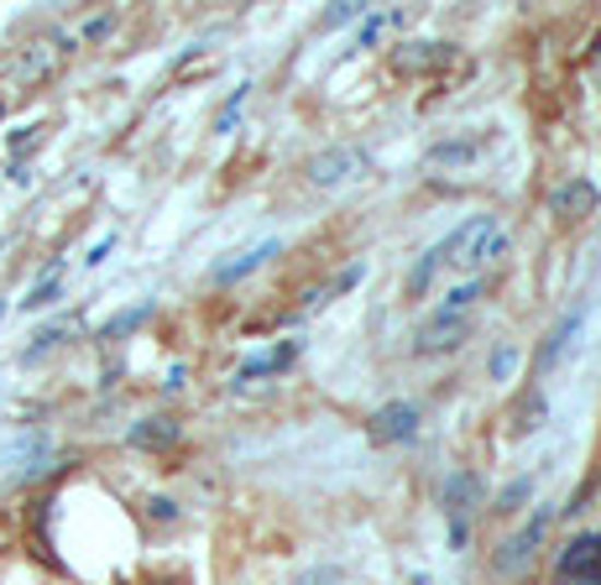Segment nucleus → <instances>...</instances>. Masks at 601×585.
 <instances>
[{
    "mask_svg": "<svg viewBox=\"0 0 601 585\" xmlns=\"http://www.w3.org/2000/svg\"><path fill=\"white\" fill-rule=\"evenodd\" d=\"M512 366H518V346H512V340H497V351H492V376H497V382H507V376H512Z\"/></svg>",
    "mask_w": 601,
    "mask_h": 585,
    "instance_id": "b1692460",
    "label": "nucleus"
},
{
    "mask_svg": "<svg viewBox=\"0 0 601 585\" xmlns=\"http://www.w3.org/2000/svg\"><path fill=\"white\" fill-rule=\"evenodd\" d=\"M152 319V304H137V308H126V314H116L110 325L99 329V340H120V335H131L137 325H146Z\"/></svg>",
    "mask_w": 601,
    "mask_h": 585,
    "instance_id": "f3484780",
    "label": "nucleus"
},
{
    "mask_svg": "<svg viewBox=\"0 0 601 585\" xmlns=\"http://www.w3.org/2000/svg\"><path fill=\"white\" fill-rule=\"evenodd\" d=\"M481 152H486V131H466V137L429 147V167H471Z\"/></svg>",
    "mask_w": 601,
    "mask_h": 585,
    "instance_id": "0eeeda50",
    "label": "nucleus"
},
{
    "mask_svg": "<svg viewBox=\"0 0 601 585\" xmlns=\"http://www.w3.org/2000/svg\"><path fill=\"white\" fill-rule=\"evenodd\" d=\"M293 355H298V340H288V346H278L272 355H257V361H246L236 372V387H246V382H257V376H267V372H283Z\"/></svg>",
    "mask_w": 601,
    "mask_h": 585,
    "instance_id": "ddd939ff",
    "label": "nucleus"
},
{
    "mask_svg": "<svg viewBox=\"0 0 601 585\" xmlns=\"http://www.w3.org/2000/svg\"><path fill=\"white\" fill-rule=\"evenodd\" d=\"M372 434L382 440V445H409L419 440V408L413 402H387L372 413Z\"/></svg>",
    "mask_w": 601,
    "mask_h": 585,
    "instance_id": "39448f33",
    "label": "nucleus"
},
{
    "mask_svg": "<svg viewBox=\"0 0 601 585\" xmlns=\"http://www.w3.org/2000/svg\"><path fill=\"white\" fill-rule=\"evenodd\" d=\"M361 163H366L361 152H351V147H335V152H319V157H314V163H309V178H314L319 188H335V184H345V178H351Z\"/></svg>",
    "mask_w": 601,
    "mask_h": 585,
    "instance_id": "9d476101",
    "label": "nucleus"
},
{
    "mask_svg": "<svg viewBox=\"0 0 601 585\" xmlns=\"http://www.w3.org/2000/svg\"><path fill=\"white\" fill-rule=\"evenodd\" d=\"M178 440V423L173 419H142L137 429H131V445L137 449H163Z\"/></svg>",
    "mask_w": 601,
    "mask_h": 585,
    "instance_id": "4468645a",
    "label": "nucleus"
},
{
    "mask_svg": "<svg viewBox=\"0 0 601 585\" xmlns=\"http://www.w3.org/2000/svg\"><path fill=\"white\" fill-rule=\"evenodd\" d=\"M246 94H251V84H236V94H231V100H225V105H220V116H215V131H220V137H225V131H231V126H236L240 105H246Z\"/></svg>",
    "mask_w": 601,
    "mask_h": 585,
    "instance_id": "4be33fe9",
    "label": "nucleus"
},
{
    "mask_svg": "<svg viewBox=\"0 0 601 585\" xmlns=\"http://www.w3.org/2000/svg\"><path fill=\"white\" fill-rule=\"evenodd\" d=\"M554 210L570 214V220H586V214H597V188L586 184V178L565 184V188H559V199H554Z\"/></svg>",
    "mask_w": 601,
    "mask_h": 585,
    "instance_id": "f8f14e48",
    "label": "nucleus"
},
{
    "mask_svg": "<svg viewBox=\"0 0 601 585\" xmlns=\"http://www.w3.org/2000/svg\"><path fill=\"white\" fill-rule=\"evenodd\" d=\"M0 319H5V304H0Z\"/></svg>",
    "mask_w": 601,
    "mask_h": 585,
    "instance_id": "c756f323",
    "label": "nucleus"
},
{
    "mask_svg": "<svg viewBox=\"0 0 601 585\" xmlns=\"http://www.w3.org/2000/svg\"><path fill=\"white\" fill-rule=\"evenodd\" d=\"M110 32H116V16H90L79 37H84V43H99V37H110Z\"/></svg>",
    "mask_w": 601,
    "mask_h": 585,
    "instance_id": "a878e982",
    "label": "nucleus"
},
{
    "mask_svg": "<svg viewBox=\"0 0 601 585\" xmlns=\"http://www.w3.org/2000/svg\"><path fill=\"white\" fill-rule=\"evenodd\" d=\"M539 423H544V393L533 387L529 398H523V408H518V434H533Z\"/></svg>",
    "mask_w": 601,
    "mask_h": 585,
    "instance_id": "aec40b11",
    "label": "nucleus"
},
{
    "mask_svg": "<svg viewBox=\"0 0 601 585\" xmlns=\"http://www.w3.org/2000/svg\"><path fill=\"white\" fill-rule=\"evenodd\" d=\"M481 496L486 492H481V481L471 470H450V476H445L439 502H445V517H450V539H456V549H466V539H471V534H466V517L481 507Z\"/></svg>",
    "mask_w": 601,
    "mask_h": 585,
    "instance_id": "f257e3e1",
    "label": "nucleus"
},
{
    "mask_svg": "<svg viewBox=\"0 0 601 585\" xmlns=\"http://www.w3.org/2000/svg\"><path fill=\"white\" fill-rule=\"evenodd\" d=\"M445 58H450L445 43H419V47H409V52H398L403 69H424V63H445Z\"/></svg>",
    "mask_w": 601,
    "mask_h": 585,
    "instance_id": "a211bd4d",
    "label": "nucleus"
},
{
    "mask_svg": "<svg viewBox=\"0 0 601 585\" xmlns=\"http://www.w3.org/2000/svg\"><path fill=\"white\" fill-rule=\"evenodd\" d=\"M559 575H565V581H601V539L597 534H580V539L565 543Z\"/></svg>",
    "mask_w": 601,
    "mask_h": 585,
    "instance_id": "423d86ee",
    "label": "nucleus"
},
{
    "mask_svg": "<svg viewBox=\"0 0 601 585\" xmlns=\"http://www.w3.org/2000/svg\"><path fill=\"white\" fill-rule=\"evenodd\" d=\"M356 16H366V5H351V0H340L335 11H325V16H319V32H330V26H340V22H356Z\"/></svg>",
    "mask_w": 601,
    "mask_h": 585,
    "instance_id": "393cba45",
    "label": "nucleus"
},
{
    "mask_svg": "<svg viewBox=\"0 0 601 585\" xmlns=\"http://www.w3.org/2000/svg\"><path fill=\"white\" fill-rule=\"evenodd\" d=\"M392 26H403V11H366L356 32V47H377L382 32H392Z\"/></svg>",
    "mask_w": 601,
    "mask_h": 585,
    "instance_id": "dca6fc26",
    "label": "nucleus"
},
{
    "mask_svg": "<svg viewBox=\"0 0 601 585\" xmlns=\"http://www.w3.org/2000/svg\"><path fill=\"white\" fill-rule=\"evenodd\" d=\"M529 496H533V476H518V481H507L503 496H497V513H518Z\"/></svg>",
    "mask_w": 601,
    "mask_h": 585,
    "instance_id": "6ab92c4d",
    "label": "nucleus"
},
{
    "mask_svg": "<svg viewBox=\"0 0 601 585\" xmlns=\"http://www.w3.org/2000/svg\"><path fill=\"white\" fill-rule=\"evenodd\" d=\"M110 251H116V235H105V241H99V246H95V251H90L84 261H90V267H99V261L110 257Z\"/></svg>",
    "mask_w": 601,
    "mask_h": 585,
    "instance_id": "cd10ccee",
    "label": "nucleus"
},
{
    "mask_svg": "<svg viewBox=\"0 0 601 585\" xmlns=\"http://www.w3.org/2000/svg\"><path fill=\"white\" fill-rule=\"evenodd\" d=\"M481 299V282H460L456 293H445V304H439V314H466V308Z\"/></svg>",
    "mask_w": 601,
    "mask_h": 585,
    "instance_id": "412c9836",
    "label": "nucleus"
},
{
    "mask_svg": "<svg viewBox=\"0 0 601 585\" xmlns=\"http://www.w3.org/2000/svg\"><path fill=\"white\" fill-rule=\"evenodd\" d=\"M507 251V231L497 214H476V225H471V241H466V251L456 257V267H466V272H476V267H486V261H497Z\"/></svg>",
    "mask_w": 601,
    "mask_h": 585,
    "instance_id": "f03ea898",
    "label": "nucleus"
},
{
    "mask_svg": "<svg viewBox=\"0 0 601 585\" xmlns=\"http://www.w3.org/2000/svg\"><path fill=\"white\" fill-rule=\"evenodd\" d=\"M361 278H366V261H351L345 272H335V278L325 282V288H314L309 299H304V314H314V308H325V304H335L340 293H351V288H361Z\"/></svg>",
    "mask_w": 601,
    "mask_h": 585,
    "instance_id": "9b49d317",
    "label": "nucleus"
},
{
    "mask_svg": "<svg viewBox=\"0 0 601 585\" xmlns=\"http://www.w3.org/2000/svg\"><path fill=\"white\" fill-rule=\"evenodd\" d=\"M570 585H601V581H570Z\"/></svg>",
    "mask_w": 601,
    "mask_h": 585,
    "instance_id": "c85d7f7f",
    "label": "nucleus"
},
{
    "mask_svg": "<svg viewBox=\"0 0 601 585\" xmlns=\"http://www.w3.org/2000/svg\"><path fill=\"white\" fill-rule=\"evenodd\" d=\"M439 267H445V257H439V246H429L424 257L413 261L409 278H403V293H409V299H424V288L434 282V272H439Z\"/></svg>",
    "mask_w": 601,
    "mask_h": 585,
    "instance_id": "2eb2a0df",
    "label": "nucleus"
},
{
    "mask_svg": "<svg viewBox=\"0 0 601 585\" xmlns=\"http://www.w3.org/2000/svg\"><path fill=\"white\" fill-rule=\"evenodd\" d=\"M152 517H157V523H173V517H178V507H173L168 496H152Z\"/></svg>",
    "mask_w": 601,
    "mask_h": 585,
    "instance_id": "bb28decb",
    "label": "nucleus"
},
{
    "mask_svg": "<svg viewBox=\"0 0 601 585\" xmlns=\"http://www.w3.org/2000/svg\"><path fill=\"white\" fill-rule=\"evenodd\" d=\"M466 329H471V319H466V314H434V319H424V325H419V335H413V351H419V355L456 351L460 340H466Z\"/></svg>",
    "mask_w": 601,
    "mask_h": 585,
    "instance_id": "7ed1b4c3",
    "label": "nucleus"
},
{
    "mask_svg": "<svg viewBox=\"0 0 601 585\" xmlns=\"http://www.w3.org/2000/svg\"><path fill=\"white\" fill-rule=\"evenodd\" d=\"M580 319H586V299H580V304L570 308V314H565V319L550 329V335H544V346H539V355H533V366H539V372H550L554 361L565 355V346L580 335Z\"/></svg>",
    "mask_w": 601,
    "mask_h": 585,
    "instance_id": "6e6552de",
    "label": "nucleus"
},
{
    "mask_svg": "<svg viewBox=\"0 0 601 585\" xmlns=\"http://www.w3.org/2000/svg\"><path fill=\"white\" fill-rule=\"evenodd\" d=\"M272 257H283V241H262V246H251V251H240V257L220 261V267H215V282H220V288H231V282L251 278L257 267H267Z\"/></svg>",
    "mask_w": 601,
    "mask_h": 585,
    "instance_id": "1a4fd4ad",
    "label": "nucleus"
},
{
    "mask_svg": "<svg viewBox=\"0 0 601 585\" xmlns=\"http://www.w3.org/2000/svg\"><path fill=\"white\" fill-rule=\"evenodd\" d=\"M550 517H554L550 507H539L529 528H523V534H512V539L503 543V554H497V570H503V575H512V570H523V564L533 560V549H539L544 534H550Z\"/></svg>",
    "mask_w": 601,
    "mask_h": 585,
    "instance_id": "20e7f679",
    "label": "nucleus"
},
{
    "mask_svg": "<svg viewBox=\"0 0 601 585\" xmlns=\"http://www.w3.org/2000/svg\"><path fill=\"white\" fill-rule=\"evenodd\" d=\"M58 288H63V282H58V272H48V278H43V282H37V288H32V293L22 299V308H26V314H32V308H48L52 299H58Z\"/></svg>",
    "mask_w": 601,
    "mask_h": 585,
    "instance_id": "5701e85b",
    "label": "nucleus"
}]
</instances>
